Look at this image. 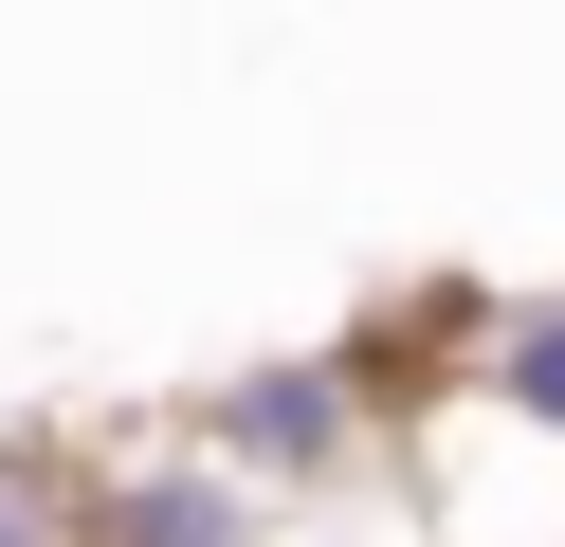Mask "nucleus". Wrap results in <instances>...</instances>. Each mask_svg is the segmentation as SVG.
<instances>
[{
    "label": "nucleus",
    "mask_w": 565,
    "mask_h": 547,
    "mask_svg": "<svg viewBox=\"0 0 565 547\" xmlns=\"http://www.w3.org/2000/svg\"><path fill=\"white\" fill-rule=\"evenodd\" d=\"M183 456L237 474V493L292 529L310 493H347V474L383 456V365L365 347H256V365H220V383L183 401Z\"/></svg>",
    "instance_id": "f257e3e1"
},
{
    "label": "nucleus",
    "mask_w": 565,
    "mask_h": 547,
    "mask_svg": "<svg viewBox=\"0 0 565 547\" xmlns=\"http://www.w3.org/2000/svg\"><path fill=\"white\" fill-rule=\"evenodd\" d=\"M0 547H74V456L0 438Z\"/></svg>",
    "instance_id": "20e7f679"
},
{
    "label": "nucleus",
    "mask_w": 565,
    "mask_h": 547,
    "mask_svg": "<svg viewBox=\"0 0 565 547\" xmlns=\"http://www.w3.org/2000/svg\"><path fill=\"white\" fill-rule=\"evenodd\" d=\"M475 420H511V438H547V456H565V274L475 311Z\"/></svg>",
    "instance_id": "7ed1b4c3"
},
{
    "label": "nucleus",
    "mask_w": 565,
    "mask_h": 547,
    "mask_svg": "<svg viewBox=\"0 0 565 547\" xmlns=\"http://www.w3.org/2000/svg\"><path fill=\"white\" fill-rule=\"evenodd\" d=\"M74 547H274V511L183 438H147V456H74Z\"/></svg>",
    "instance_id": "f03ea898"
}]
</instances>
